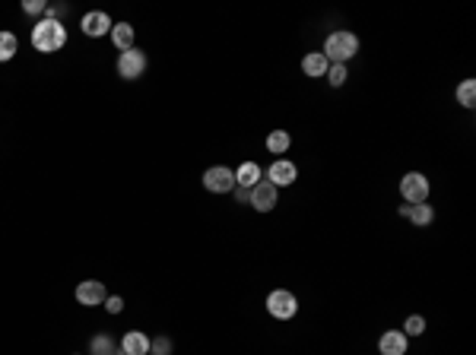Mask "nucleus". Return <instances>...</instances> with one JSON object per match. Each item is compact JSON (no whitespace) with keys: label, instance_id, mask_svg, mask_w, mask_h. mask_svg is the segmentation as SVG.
<instances>
[{"label":"nucleus","instance_id":"nucleus-27","mask_svg":"<svg viewBox=\"0 0 476 355\" xmlns=\"http://www.w3.org/2000/svg\"><path fill=\"white\" fill-rule=\"evenodd\" d=\"M115 355H117V352H115Z\"/></svg>","mask_w":476,"mask_h":355},{"label":"nucleus","instance_id":"nucleus-24","mask_svg":"<svg viewBox=\"0 0 476 355\" xmlns=\"http://www.w3.org/2000/svg\"><path fill=\"white\" fill-rule=\"evenodd\" d=\"M45 10H48V3H45V0H26V3H22V13H26V16H42Z\"/></svg>","mask_w":476,"mask_h":355},{"label":"nucleus","instance_id":"nucleus-15","mask_svg":"<svg viewBox=\"0 0 476 355\" xmlns=\"http://www.w3.org/2000/svg\"><path fill=\"white\" fill-rule=\"evenodd\" d=\"M327 67H331V64H327V57L321 55V51H308V55L302 57V73L311 76V80H321V76L327 73Z\"/></svg>","mask_w":476,"mask_h":355},{"label":"nucleus","instance_id":"nucleus-8","mask_svg":"<svg viewBox=\"0 0 476 355\" xmlns=\"http://www.w3.org/2000/svg\"><path fill=\"white\" fill-rule=\"evenodd\" d=\"M276 203H280V194H276V187L270 184V181H257L254 187H251V203L257 212H270L276 210Z\"/></svg>","mask_w":476,"mask_h":355},{"label":"nucleus","instance_id":"nucleus-1","mask_svg":"<svg viewBox=\"0 0 476 355\" xmlns=\"http://www.w3.org/2000/svg\"><path fill=\"white\" fill-rule=\"evenodd\" d=\"M67 45V29L61 20H42L32 26V48L38 55H55Z\"/></svg>","mask_w":476,"mask_h":355},{"label":"nucleus","instance_id":"nucleus-25","mask_svg":"<svg viewBox=\"0 0 476 355\" xmlns=\"http://www.w3.org/2000/svg\"><path fill=\"white\" fill-rule=\"evenodd\" d=\"M105 311H108V314H121V311H124V298H121V295H108V298H105Z\"/></svg>","mask_w":476,"mask_h":355},{"label":"nucleus","instance_id":"nucleus-4","mask_svg":"<svg viewBox=\"0 0 476 355\" xmlns=\"http://www.w3.org/2000/svg\"><path fill=\"white\" fill-rule=\"evenodd\" d=\"M428 194H432V184L422 171H407L401 178V197L403 203H426Z\"/></svg>","mask_w":476,"mask_h":355},{"label":"nucleus","instance_id":"nucleus-3","mask_svg":"<svg viewBox=\"0 0 476 355\" xmlns=\"http://www.w3.org/2000/svg\"><path fill=\"white\" fill-rule=\"evenodd\" d=\"M264 305H267V314L273 317V321H292V317L298 314V298L289 289H273Z\"/></svg>","mask_w":476,"mask_h":355},{"label":"nucleus","instance_id":"nucleus-26","mask_svg":"<svg viewBox=\"0 0 476 355\" xmlns=\"http://www.w3.org/2000/svg\"><path fill=\"white\" fill-rule=\"evenodd\" d=\"M235 200H238V203H251V191H248V187H235Z\"/></svg>","mask_w":476,"mask_h":355},{"label":"nucleus","instance_id":"nucleus-9","mask_svg":"<svg viewBox=\"0 0 476 355\" xmlns=\"http://www.w3.org/2000/svg\"><path fill=\"white\" fill-rule=\"evenodd\" d=\"M73 295L83 307H99V305H105V298H108V292H105V286L99 280H83L80 286H76Z\"/></svg>","mask_w":476,"mask_h":355},{"label":"nucleus","instance_id":"nucleus-23","mask_svg":"<svg viewBox=\"0 0 476 355\" xmlns=\"http://www.w3.org/2000/svg\"><path fill=\"white\" fill-rule=\"evenodd\" d=\"M150 355H172V340H168V336L150 340Z\"/></svg>","mask_w":476,"mask_h":355},{"label":"nucleus","instance_id":"nucleus-6","mask_svg":"<svg viewBox=\"0 0 476 355\" xmlns=\"http://www.w3.org/2000/svg\"><path fill=\"white\" fill-rule=\"evenodd\" d=\"M203 187L210 194H232L235 191V171L226 165H213L203 171Z\"/></svg>","mask_w":476,"mask_h":355},{"label":"nucleus","instance_id":"nucleus-12","mask_svg":"<svg viewBox=\"0 0 476 355\" xmlns=\"http://www.w3.org/2000/svg\"><path fill=\"white\" fill-rule=\"evenodd\" d=\"M397 212H401L403 219H410L416 229H426V226H432V222H435L432 203H403Z\"/></svg>","mask_w":476,"mask_h":355},{"label":"nucleus","instance_id":"nucleus-5","mask_svg":"<svg viewBox=\"0 0 476 355\" xmlns=\"http://www.w3.org/2000/svg\"><path fill=\"white\" fill-rule=\"evenodd\" d=\"M146 73V55L143 51H137V48H127V51H121L117 55V76L121 80H140V76Z\"/></svg>","mask_w":476,"mask_h":355},{"label":"nucleus","instance_id":"nucleus-20","mask_svg":"<svg viewBox=\"0 0 476 355\" xmlns=\"http://www.w3.org/2000/svg\"><path fill=\"white\" fill-rule=\"evenodd\" d=\"M89 355H115V340L108 333L92 336L89 340Z\"/></svg>","mask_w":476,"mask_h":355},{"label":"nucleus","instance_id":"nucleus-19","mask_svg":"<svg viewBox=\"0 0 476 355\" xmlns=\"http://www.w3.org/2000/svg\"><path fill=\"white\" fill-rule=\"evenodd\" d=\"M16 51H20V38L13 32H0V64L13 61Z\"/></svg>","mask_w":476,"mask_h":355},{"label":"nucleus","instance_id":"nucleus-21","mask_svg":"<svg viewBox=\"0 0 476 355\" xmlns=\"http://www.w3.org/2000/svg\"><path fill=\"white\" fill-rule=\"evenodd\" d=\"M422 333H426V317H422V314H410L407 324H403V336H407V340H413V336H422Z\"/></svg>","mask_w":476,"mask_h":355},{"label":"nucleus","instance_id":"nucleus-17","mask_svg":"<svg viewBox=\"0 0 476 355\" xmlns=\"http://www.w3.org/2000/svg\"><path fill=\"white\" fill-rule=\"evenodd\" d=\"M292 146V137L286 133V130H273V133H267V152L276 159H283V152H289Z\"/></svg>","mask_w":476,"mask_h":355},{"label":"nucleus","instance_id":"nucleus-11","mask_svg":"<svg viewBox=\"0 0 476 355\" xmlns=\"http://www.w3.org/2000/svg\"><path fill=\"white\" fill-rule=\"evenodd\" d=\"M378 352L381 355H407L410 340L403 336V330H384L381 340H378Z\"/></svg>","mask_w":476,"mask_h":355},{"label":"nucleus","instance_id":"nucleus-22","mask_svg":"<svg viewBox=\"0 0 476 355\" xmlns=\"http://www.w3.org/2000/svg\"><path fill=\"white\" fill-rule=\"evenodd\" d=\"M346 76H349V70H346V64H331V67H327V73H324V80L331 82L333 89H340L346 82Z\"/></svg>","mask_w":476,"mask_h":355},{"label":"nucleus","instance_id":"nucleus-7","mask_svg":"<svg viewBox=\"0 0 476 355\" xmlns=\"http://www.w3.org/2000/svg\"><path fill=\"white\" fill-rule=\"evenodd\" d=\"M296 178H298L296 162H289V159H273V165L267 168V178H264V181H270V184L280 191V187L296 184Z\"/></svg>","mask_w":476,"mask_h":355},{"label":"nucleus","instance_id":"nucleus-13","mask_svg":"<svg viewBox=\"0 0 476 355\" xmlns=\"http://www.w3.org/2000/svg\"><path fill=\"white\" fill-rule=\"evenodd\" d=\"M121 355H150V336L140 333V330H131L121 340Z\"/></svg>","mask_w":476,"mask_h":355},{"label":"nucleus","instance_id":"nucleus-14","mask_svg":"<svg viewBox=\"0 0 476 355\" xmlns=\"http://www.w3.org/2000/svg\"><path fill=\"white\" fill-rule=\"evenodd\" d=\"M257 181H264V171L257 162H242L238 168H235V187H254Z\"/></svg>","mask_w":476,"mask_h":355},{"label":"nucleus","instance_id":"nucleus-10","mask_svg":"<svg viewBox=\"0 0 476 355\" xmlns=\"http://www.w3.org/2000/svg\"><path fill=\"white\" fill-rule=\"evenodd\" d=\"M111 16L102 13V10H92V13L83 16V22H80V29H83L86 38H102V35H111Z\"/></svg>","mask_w":476,"mask_h":355},{"label":"nucleus","instance_id":"nucleus-16","mask_svg":"<svg viewBox=\"0 0 476 355\" xmlns=\"http://www.w3.org/2000/svg\"><path fill=\"white\" fill-rule=\"evenodd\" d=\"M111 41H115L117 51L134 48V26L131 22H115V26H111Z\"/></svg>","mask_w":476,"mask_h":355},{"label":"nucleus","instance_id":"nucleus-18","mask_svg":"<svg viewBox=\"0 0 476 355\" xmlns=\"http://www.w3.org/2000/svg\"><path fill=\"white\" fill-rule=\"evenodd\" d=\"M454 99H457V105L461 108H473L476 105V80H463V82H457V89H454Z\"/></svg>","mask_w":476,"mask_h":355},{"label":"nucleus","instance_id":"nucleus-2","mask_svg":"<svg viewBox=\"0 0 476 355\" xmlns=\"http://www.w3.org/2000/svg\"><path fill=\"white\" fill-rule=\"evenodd\" d=\"M321 55L327 57V64H346L359 55V35L356 32H346V29H337L324 38V48Z\"/></svg>","mask_w":476,"mask_h":355}]
</instances>
